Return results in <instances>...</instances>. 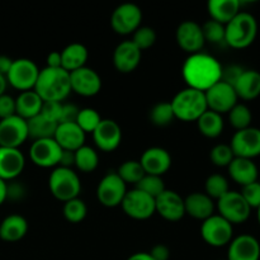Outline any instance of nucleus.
I'll return each mask as SVG.
<instances>
[{"label":"nucleus","mask_w":260,"mask_h":260,"mask_svg":"<svg viewBox=\"0 0 260 260\" xmlns=\"http://www.w3.org/2000/svg\"><path fill=\"white\" fill-rule=\"evenodd\" d=\"M102 117L95 109L93 108H83L79 111L78 118H76V124L80 127L84 134H93L98 124L101 123Z\"/></svg>","instance_id":"40"},{"label":"nucleus","mask_w":260,"mask_h":260,"mask_svg":"<svg viewBox=\"0 0 260 260\" xmlns=\"http://www.w3.org/2000/svg\"><path fill=\"white\" fill-rule=\"evenodd\" d=\"M86 213H88V207H86L85 202L79 197L63 203L62 215L65 220L69 221V222H81L86 217Z\"/></svg>","instance_id":"39"},{"label":"nucleus","mask_w":260,"mask_h":260,"mask_svg":"<svg viewBox=\"0 0 260 260\" xmlns=\"http://www.w3.org/2000/svg\"><path fill=\"white\" fill-rule=\"evenodd\" d=\"M258 35V22L248 12H240L225 25V43L235 50L253 45Z\"/></svg>","instance_id":"3"},{"label":"nucleus","mask_w":260,"mask_h":260,"mask_svg":"<svg viewBox=\"0 0 260 260\" xmlns=\"http://www.w3.org/2000/svg\"><path fill=\"white\" fill-rule=\"evenodd\" d=\"M241 196L245 200V202L248 203L249 207L253 210V208H258L260 206V182H254L251 184L245 185L241 189Z\"/></svg>","instance_id":"45"},{"label":"nucleus","mask_w":260,"mask_h":260,"mask_svg":"<svg viewBox=\"0 0 260 260\" xmlns=\"http://www.w3.org/2000/svg\"><path fill=\"white\" fill-rule=\"evenodd\" d=\"M201 27H202L205 42L213 43V45L225 43V25L210 19Z\"/></svg>","instance_id":"42"},{"label":"nucleus","mask_w":260,"mask_h":260,"mask_svg":"<svg viewBox=\"0 0 260 260\" xmlns=\"http://www.w3.org/2000/svg\"><path fill=\"white\" fill-rule=\"evenodd\" d=\"M127 260H154L151 258L149 253H145V251H141V253H135L132 254Z\"/></svg>","instance_id":"55"},{"label":"nucleus","mask_w":260,"mask_h":260,"mask_svg":"<svg viewBox=\"0 0 260 260\" xmlns=\"http://www.w3.org/2000/svg\"><path fill=\"white\" fill-rule=\"evenodd\" d=\"M235 155H234L233 150H231L230 145L218 144L212 147L210 152V159L213 165L218 168H228L230 162L233 161Z\"/></svg>","instance_id":"43"},{"label":"nucleus","mask_w":260,"mask_h":260,"mask_svg":"<svg viewBox=\"0 0 260 260\" xmlns=\"http://www.w3.org/2000/svg\"><path fill=\"white\" fill-rule=\"evenodd\" d=\"M62 149L53 139L36 140L30 145L29 159L40 168H57Z\"/></svg>","instance_id":"15"},{"label":"nucleus","mask_w":260,"mask_h":260,"mask_svg":"<svg viewBox=\"0 0 260 260\" xmlns=\"http://www.w3.org/2000/svg\"><path fill=\"white\" fill-rule=\"evenodd\" d=\"M40 69L29 58L13 60V65L7 75V81L13 88L22 91L33 90L38 79Z\"/></svg>","instance_id":"8"},{"label":"nucleus","mask_w":260,"mask_h":260,"mask_svg":"<svg viewBox=\"0 0 260 260\" xmlns=\"http://www.w3.org/2000/svg\"><path fill=\"white\" fill-rule=\"evenodd\" d=\"M175 40L178 46L189 55L201 52L206 43L202 27L194 20H184L180 23L175 32Z\"/></svg>","instance_id":"17"},{"label":"nucleus","mask_w":260,"mask_h":260,"mask_svg":"<svg viewBox=\"0 0 260 260\" xmlns=\"http://www.w3.org/2000/svg\"><path fill=\"white\" fill-rule=\"evenodd\" d=\"M230 190L229 180L221 174H212L206 179L205 193L211 200L218 201Z\"/></svg>","instance_id":"37"},{"label":"nucleus","mask_w":260,"mask_h":260,"mask_svg":"<svg viewBox=\"0 0 260 260\" xmlns=\"http://www.w3.org/2000/svg\"><path fill=\"white\" fill-rule=\"evenodd\" d=\"M175 119L170 102H161L154 106L150 111V121L154 126L165 127L169 126Z\"/></svg>","instance_id":"38"},{"label":"nucleus","mask_w":260,"mask_h":260,"mask_svg":"<svg viewBox=\"0 0 260 260\" xmlns=\"http://www.w3.org/2000/svg\"><path fill=\"white\" fill-rule=\"evenodd\" d=\"M28 139L27 121L15 116L0 121V146L19 149Z\"/></svg>","instance_id":"14"},{"label":"nucleus","mask_w":260,"mask_h":260,"mask_svg":"<svg viewBox=\"0 0 260 260\" xmlns=\"http://www.w3.org/2000/svg\"><path fill=\"white\" fill-rule=\"evenodd\" d=\"M56 122L50 121L42 114L33 117V118L28 119L27 127H28V139L36 140H45V139H53L55 136L56 128H57Z\"/></svg>","instance_id":"32"},{"label":"nucleus","mask_w":260,"mask_h":260,"mask_svg":"<svg viewBox=\"0 0 260 260\" xmlns=\"http://www.w3.org/2000/svg\"><path fill=\"white\" fill-rule=\"evenodd\" d=\"M235 157L250 159L260 156V128L248 127L236 131L230 144Z\"/></svg>","instance_id":"13"},{"label":"nucleus","mask_w":260,"mask_h":260,"mask_svg":"<svg viewBox=\"0 0 260 260\" xmlns=\"http://www.w3.org/2000/svg\"><path fill=\"white\" fill-rule=\"evenodd\" d=\"M15 116V99L7 93L0 95V121Z\"/></svg>","instance_id":"47"},{"label":"nucleus","mask_w":260,"mask_h":260,"mask_svg":"<svg viewBox=\"0 0 260 260\" xmlns=\"http://www.w3.org/2000/svg\"><path fill=\"white\" fill-rule=\"evenodd\" d=\"M73 165H75V152L68 151V150H62V154H61L58 167L70 168L71 169Z\"/></svg>","instance_id":"52"},{"label":"nucleus","mask_w":260,"mask_h":260,"mask_svg":"<svg viewBox=\"0 0 260 260\" xmlns=\"http://www.w3.org/2000/svg\"><path fill=\"white\" fill-rule=\"evenodd\" d=\"M240 7L239 0H210L207 10L211 19L226 25L240 13Z\"/></svg>","instance_id":"28"},{"label":"nucleus","mask_w":260,"mask_h":260,"mask_svg":"<svg viewBox=\"0 0 260 260\" xmlns=\"http://www.w3.org/2000/svg\"><path fill=\"white\" fill-rule=\"evenodd\" d=\"M116 173L126 184L136 185L145 177V170L139 160H127L122 162Z\"/></svg>","instance_id":"35"},{"label":"nucleus","mask_w":260,"mask_h":260,"mask_svg":"<svg viewBox=\"0 0 260 260\" xmlns=\"http://www.w3.org/2000/svg\"><path fill=\"white\" fill-rule=\"evenodd\" d=\"M155 212L170 222L180 221L185 216L184 198L174 190L165 189L159 197L155 198Z\"/></svg>","instance_id":"18"},{"label":"nucleus","mask_w":260,"mask_h":260,"mask_svg":"<svg viewBox=\"0 0 260 260\" xmlns=\"http://www.w3.org/2000/svg\"><path fill=\"white\" fill-rule=\"evenodd\" d=\"M223 118L221 114L212 111H206L200 118L197 119V127L201 134L207 139H216L221 136L223 131Z\"/></svg>","instance_id":"33"},{"label":"nucleus","mask_w":260,"mask_h":260,"mask_svg":"<svg viewBox=\"0 0 260 260\" xmlns=\"http://www.w3.org/2000/svg\"><path fill=\"white\" fill-rule=\"evenodd\" d=\"M33 90L43 102H60L62 103L71 93L70 74L62 68H45L40 70L38 79Z\"/></svg>","instance_id":"2"},{"label":"nucleus","mask_w":260,"mask_h":260,"mask_svg":"<svg viewBox=\"0 0 260 260\" xmlns=\"http://www.w3.org/2000/svg\"><path fill=\"white\" fill-rule=\"evenodd\" d=\"M229 122L236 131H241L248 127H251L253 114L250 108L243 103H238L230 112H229Z\"/></svg>","instance_id":"36"},{"label":"nucleus","mask_w":260,"mask_h":260,"mask_svg":"<svg viewBox=\"0 0 260 260\" xmlns=\"http://www.w3.org/2000/svg\"><path fill=\"white\" fill-rule=\"evenodd\" d=\"M222 66L217 58L208 53H192L182 66V76L187 88L205 93L222 78Z\"/></svg>","instance_id":"1"},{"label":"nucleus","mask_w":260,"mask_h":260,"mask_svg":"<svg viewBox=\"0 0 260 260\" xmlns=\"http://www.w3.org/2000/svg\"><path fill=\"white\" fill-rule=\"evenodd\" d=\"M260 243L258 239L249 234H243L231 240L229 244L226 260H259Z\"/></svg>","instance_id":"21"},{"label":"nucleus","mask_w":260,"mask_h":260,"mask_svg":"<svg viewBox=\"0 0 260 260\" xmlns=\"http://www.w3.org/2000/svg\"><path fill=\"white\" fill-rule=\"evenodd\" d=\"M170 104L175 119L184 122H197V119L208 111L205 93L192 88H185L178 91Z\"/></svg>","instance_id":"4"},{"label":"nucleus","mask_w":260,"mask_h":260,"mask_svg":"<svg viewBox=\"0 0 260 260\" xmlns=\"http://www.w3.org/2000/svg\"><path fill=\"white\" fill-rule=\"evenodd\" d=\"M12 65H13L12 58L8 57V56L0 55V75L4 76V78H7L8 73H9Z\"/></svg>","instance_id":"54"},{"label":"nucleus","mask_w":260,"mask_h":260,"mask_svg":"<svg viewBox=\"0 0 260 260\" xmlns=\"http://www.w3.org/2000/svg\"><path fill=\"white\" fill-rule=\"evenodd\" d=\"M234 89L239 99L243 101H253L260 95V73L256 70H245L241 73Z\"/></svg>","instance_id":"27"},{"label":"nucleus","mask_w":260,"mask_h":260,"mask_svg":"<svg viewBox=\"0 0 260 260\" xmlns=\"http://www.w3.org/2000/svg\"><path fill=\"white\" fill-rule=\"evenodd\" d=\"M53 140L62 150L75 152L85 145V134L76 123H58Z\"/></svg>","instance_id":"24"},{"label":"nucleus","mask_w":260,"mask_h":260,"mask_svg":"<svg viewBox=\"0 0 260 260\" xmlns=\"http://www.w3.org/2000/svg\"><path fill=\"white\" fill-rule=\"evenodd\" d=\"M205 96L208 109L221 114V116L223 113H229L238 104L239 101L234 86L222 80L206 90Z\"/></svg>","instance_id":"12"},{"label":"nucleus","mask_w":260,"mask_h":260,"mask_svg":"<svg viewBox=\"0 0 260 260\" xmlns=\"http://www.w3.org/2000/svg\"><path fill=\"white\" fill-rule=\"evenodd\" d=\"M141 62V51L132 41H123L116 47L113 52V65L117 71L129 74L137 69Z\"/></svg>","instance_id":"23"},{"label":"nucleus","mask_w":260,"mask_h":260,"mask_svg":"<svg viewBox=\"0 0 260 260\" xmlns=\"http://www.w3.org/2000/svg\"><path fill=\"white\" fill-rule=\"evenodd\" d=\"M201 236L206 244L213 248L226 246L234 239V226L220 215H212L202 221Z\"/></svg>","instance_id":"7"},{"label":"nucleus","mask_w":260,"mask_h":260,"mask_svg":"<svg viewBox=\"0 0 260 260\" xmlns=\"http://www.w3.org/2000/svg\"><path fill=\"white\" fill-rule=\"evenodd\" d=\"M98 152L90 146L84 145L75 151V167L81 173H93L98 168Z\"/></svg>","instance_id":"34"},{"label":"nucleus","mask_w":260,"mask_h":260,"mask_svg":"<svg viewBox=\"0 0 260 260\" xmlns=\"http://www.w3.org/2000/svg\"><path fill=\"white\" fill-rule=\"evenodd\" d=\"M256 217H258V222H259V226H260V206L258 208H256Z\"/></svg>","instance_id":"58"},{"label":"nucleus","mask_w":260,"mask_h":260,"mask_svg":"<svg viewBox=\"0 0 260 260\" xmlns=\"http://www.w3.org/2000/svg\"><path fill=\"white\" fill-rule=\"evenodd\" d=\"M46 63H47V66H46V68L60 69L61 68V53L57 52V51H53V52L48 53L47 58H46Z\"/></svg>","instance_id":"53"},{"label":"nucleus","mask_w":260,"mask_h":260,"mask_svg":"<svg viewBox=\"0 0 260 260\" xmlns=\"http://www.w3.org/2000/svg\"><path fill=\"white\" fill-rule=\"evenodd\" d=\"M69 74H70L71 91H75L78 95L89 98L96 95L101 91L102 79L93 69L84 66Z\"/></svg>","instance_id":"16"},{"label":"nucleus","mask_w":260,"mask_h":260,"mask_svg":"<svg viewBox=\"0 0 260 260\" xmlns=\"http://www.w3.org/2000/svg\"><path fill=\"white\" fill-rule=\"evenodd\" d=\"M80 109L74 104H62V112L58 123H76V118Z\"/></svg>","instance_id":"49"},{"label":"nucleus","mask_w":260,"mask_h":260,"mask_svg":"<svg viewBox=\"0 0 260 260\" xmlns=\"http://www.w3.org/2000/svg\"><path fill=\"white\" fill-rule=\"evenodd\" d=\"M185 215L196 218V220L205 221L212 215H215L216 205L206 193L194 192L190 193L184 198Z\"/></svg>","instance_id":"25"},{"label":"nucleus","mask_w":260,"mask_h":260,"mask_svg":"<svg viewBox=\"0 0 260 260\" xmlns=\"http://www.w3.org/2000/svg\"><path fill=\"white\" fill-rule=\"evenodd\" d=\"M218 215L225 218L231 225H240L246 222L250 217L251 208L243 198L240 192L229 190L216 203Z\"/></svg>","instance_id":"6"},{"label":"nucleus","mask_w":260,"mask_h":260,"mask_svg":"<svg viewBox=\"0 0 260 260\" xmlns=\"http://www.w3.org/2000/svg\"><path fill=\"white\" fill-rule=\"evenodd\" d=\"M48 188L56 200L65 203L79 197L81 192V182L73 169L57 167L48 177Z\"/></svg>","instance_id":"5"},{"label":"nucleus","mask_w":260,"mask_h":260,"mask_svg":"<svg viewBox=\"0 0 260 260\" xmlns=\"http://www.w3.org/2000/svg\"><path fill=\"white\" fill-rule=\"evenodd\" d=\"M25 165V157L19 149L0 147V179L5 183L15 180Z\"/></svg>","instance_id":"22"},{"label":"nucleus","mask_w":260,"mask_h":260,"mask_svg":"<svg viewBox=\"0 0 260 260\" xmlns=\"http://www.w3.org/2000/svg\"><path fill=\"white\" fill-rule=\"evenodd\" d=\"M140 164L145 170V174L162 177L172 167V156L169 151L162 147H149L142 152Z\"/></svg>","instance_id":"20"},{"label":"nucleus","mask_w":260,"mask_h":260,"mask_svg":"<svg viewBox=\"0 0 260 260\" xmlns=\"http://www.w3.org/2000/svg\"><path fill=\"white\" fill-rule=\"evenodd\" d=\"M62 104L60 102H43L41 113L50 121L58 123L61 118V112H62Z\"/></svg>","instance_id":"46"},{"label":"nucleus","mask_w":260,"mask_h":260,"mask_svg":"<svg viewBox=\"0 0 260 260\" xmlns=\"http://www.w3.org/2000/svg\"><path fill=\"white\" fill-rule=\"evenodd\" d=\"M142 22V12L140 7L132 3H124L117 7L111 15L112 29L121 36L134 35Z\"/></svg>","instance_id":"9"},{"label":"nucleus","mask_w":260,"mask_h":260,"mask_svg":"<svg viewBox=\"0 0 260 260\" xmlns=\"http://www.w3.org/2000/svg\"><path fill=\"white\" fill-rule=\"evenodd\" d=\"M0 147H2V146H0Z\"/></svg>","instance_id":"59"},{"label":"nucleus","mask_w":260,"mask_h":260,"mask_svg":"<svg viewBox=\"0 0 260 260\" xmlns=\"http://www.w3.org/2000/svg\"><path fill=\"white\" fill-rule=\"evenodd\" d=\"M228 170L231 179L241 187H245V185L256 182L259 177L258 167L250 159L234 157V160L228 167Z\"/></svg>","instance_id":"26"},{"label":"nucleus","mask_w":260,"mask_h":260,"mask_svg":"<svg viewBox=\"0 0 260 260\" xmlns=\"http://www.w3.org/2000/svg\"><path fill=\"white\" fill-rule=\"evenodd\" d=\"M132 42L142 52L144 50H147V48L152 47L155 45V42H156V32L150 27H140L134 33Z\"/></svg>","instance_id":"44"},{"label":"nucleus","mask_w":260,"mask_h":260,"mask_svg":"<svg viewBox=\"0 0 260 260\" xmlns=\"http://www.w3.org/2000/svg\"><path fill=\"white\" fill-rule=\"evenodd\" d=\"M136 188L137 189L142 190L144 193H146V194H149L150 197H152L154 200L159 197V196L167 189L164 184V180H162L161 177L149 174H145V177L136 184Z\"/></svg>","instance_id":"41"},{"label":"nucleus","mask_w":260,"mask_h":260,"mask_svg":"<svg viewBox=\"0 0 260 260\" xmlns=\"http://www.w3.org/2000/svg\"><path fill=\"white\" fill-rule=\"evenodd\" d=\"M61 68L68 73L75 71L85 66L88 61V48L81 43H70L61 51Z\"/></svg>","instance_id":"31"},{"label":"nucleus","mask_w":260,"mask_h":260,"mask_svg":"<svg viewBox=\"0 0 260 260\" xmlns=\"http://www.w3.org/2000/svg\"><path fill=\"white\" fill-rule=\"evenodd\" d=\"M7 201V183L0 179V206Z\"/></svg>","instance_id":"56"},{"label":"nucleus","mask_w":260,"mask_h":260,"mask_svg":"<svg viewBox=\"0 0 260 260\" xmlns=\"http://www.w3.org/2000/svg\"><path fill=\"white\" fill-rule=\"evenodd\" d=\"M7 86H8V81L7 78L0 75V95L5 94V90H7Z\"/></svg>","instance_id":"57"},{"label":"nucleus","mask_w":260,"mask_h":260,"mask_svg":"<svg viewBox=\"0 0 260 260\" xmlns=\"http://www.w3.org/2000/svg\"><path fill=\"white\" fill-rule=\"evenodd\" d=\"M28 233V222L23 216L9 215L0 223V239L7 243H17Z\"/></svg>","instance_id":"29"},{"label":"nucleus","mask_w":260,"mask_h":260,"mask_svg":"<svg viewBox=\"0 0 260 260\" xmlns=\"http://www.w3.org/2000/svg\"><path fill=\"white\" fill-rule=\"evenodd\" d=\"M244 71L243 68L238 65H231L228 66L226 69H222V78L221 80L225 81V83L230 84L231 86H234V84L236 83V80L239 79V76L241 75V73Z\"/></svg>","instance_id":"50"},{"label":"nucleus","mask_w":260,"mask_h":260,"mask_svg":"<svg viewBox=\"0 0 260 260\" xmlns=\"http://www.w3.org/2000/svg\"><path fill=\"white\" fill-rule=\"evenodd\" d=\"M43 101L35 90L22 91L15 98V114L24 121L38 116L42 109Z\"/></svg>","instance_id":"30"},{"label":"nucleus","mask_w":260,"mask_h":260,"mask_svg":"<svg viewBox=\"0 0 260 260\" xmlns=\"http://www.w3.org/2000/svg\"><path fill=\"white\" fill-rule=\"evenodd\" d=\"M149 254L154 260H169L170 258L169 248L167 245H164V244H157V245H155L149 251Z\"/></svg>","instance_id":"51"},{"label":"nucleus","mask_w":260,"mask_h":260,"mask_svg":"<svg viewBox=\"0 0 260 260\" xmlns=\"http://www.w3.org/2000/svg\"><path fill=\"white\" fill-rule=\"evenodd\" d=\"M91 135L95 146L104 152H112L117 150L122 141V129L113 119H102Z\"/></svg>","instance_id":"19"},{"label":"nucleus","mask_w":260,"mask_h":260,"mask_svg":"<svg viewBox=\"0 0 260 260\" xmlns=\"http://www.w3.org/2000/svg\"><path fill=\"white\" fill-rule=\"evenodd\" d=\"M127 193V184L116 172L104 175L96 187V198L104 207L114 208L121 206Z\"/></svg>","instance_id":"10"},{"label":"nucleus","mask_w":260,"mask_h":260,"mask_svg":"<svg viewBox=\"0 0 260 260\" xmlns=\"http://www.w3.org/2000/svg\"><path fill=\"white\" fill-rule=\"evenodd\" d=\"M25 196V188L20 183L8 182L7 183V201H20Z\"/></svg>","instance_id":"48"},{"label":"nucleus","mask_w":260,"mask_h":260,"mask_svg":"<svg viewBox=\"0 0 260 260\" xmlns=\"http://www.w3.org/2000/svg\"><path fill=\"white\" fill-rule=\"evenodd\" d=\"M123 212L134 220L145 221L155 213V200L142 190L134 188L127 190L121 203Z\"/></svg>","instance_id":"11"}]
</instances>
